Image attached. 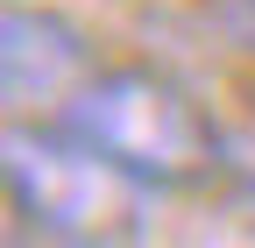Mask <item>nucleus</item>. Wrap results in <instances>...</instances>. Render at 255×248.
I'll use <instances>...</instances> for the list:
<instances>
[{
	"instance_id": "nucleus-1",
	"label": "nucleus",
	"mask_w": 255,
	"mask_h": 248,
	"mask_svg": "<svg viewBox=\"0 0 255 248\" xmlns=\"http://www.w3.org/2000/svg\"><path fill=\"white\" fill-rule=\"evenodd\" d=\"M64 135H78L85 149H100L114 170H128L135 184H206L220 163V135L213 121L199 114V100L163 78V71H142V64H114V71H92L57 114Z\"/></svg>"
},
{
	"instance_id": "nucleus-2",
	"label": "nucleus",
	"mask_w": 255,
	"mask_h": 248,
	"mask_svg": "<svg viewBox=\"0 0 255 248\" xmlns=\"http://www.w3.org/2000/svg\"><path fill=\"white\" fill-rule=\"evenodd\" d=\"M7 192L21 206V220L64 241V248H121L142 234V192L128 170H114L100 149H85L78 135H64L57 121L50 128H28L14 121L7 128Z\"/></svg>"
},
{
	"instance_id": "nucleus-3",
	"label": "nucleus",
	"mask_w": 255,
	"mask_h": 248,
	"mask_svg": "<svg viewBox=\"0 0 255 248\" xmlns=\"http://www.w3.org/2000/svg\"><path fill=\"white\" fill-rule=\"evenodd\" d=\"M92 71L100 64H92V43H85L78 21H64L50 7H7V21H0V92H7L14 114L43 107L57 121L64 100Z\"/></svg>"
}]
</instances>
